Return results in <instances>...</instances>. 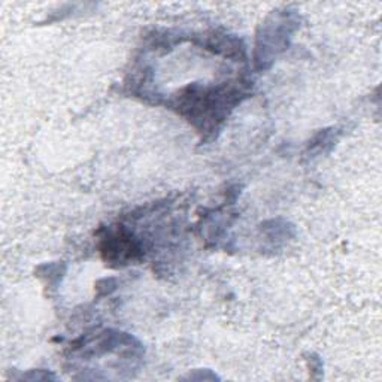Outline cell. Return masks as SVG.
<instances>
[{
	"label": "cell",
	"instance_id": "obj_6",
	"mask_svg": "<svg viewBox=\"0 0 382 382\" xmlns=\"http://www.w3.org/2000/svg\"><path fill=\"white\" fill-rule=\"evenodd\" d=\"M67 270L66 263L55 261V263H44L41 266H37L35 273L37 278H41L46 282V286L55 288L60 281L63 279L64 273Z\"/></svg>",
	"mask_w": 382,
	"mask_h": 382
},
{
	"label": "cell",
	"instance_id": "obj_2",
	"mask_svg": "<svg viewBox=\"0 0 382 382\" xmlns=\"http://www.w3.org/2000/svg\"><path fill=\"white\" fill-rule=\"evenodd\" d=\"M300 17L291 9H278L260 24L256 46H254V67L257 72L268 71L279 54L288 50L290 41L299 28Z\"/></svg>",
	"mask_w": 382,
	"mask_h": 382
},
{
	"label": "cell",
	"instance_id": "obj_5",
	"mask_svg": "<svg viewBox=\"0 0 382 382\" xmlns=\"http://www.w3.org/2000/svg\"><path fill=\"white\" fill-rule=\"evenodd\" d=\"M338 133L335 129H324L320 130L313 138L309 141L306 146V157L313 159V157L327 154L333 150V146L336 145Z\"/></svg>",
	"mask_w": 382,
	"mask_h": 382
},
{
	"label": "cell",
	"instance_id": "obj_7",
	"mask_svg": "<svg viewBox=\"0 0 382 382\" xmlns=\"http://www.w3.org/2000/svg\"><path fill=\"white\" fill-rule=\"evenodd\" d=\"M116 287H119V284H116V279L115 278H103V279H99L96 282V297L97 299H102V297H106V296H111L112 293L116 290Z\"/></svg>",
	"mask_w": 382,
	"mask_h": 382
},
{
	"label": "cell",
	"instance_id": "obj_8",
	"mask_svg": "<svg viewBox=\"0 0 382 382\" xmlns=\"http://www.w3.org/2000/svg\"><path fill=\"white\" fill-rule=\"evenodd\" d=\"M306 357H308L306 363L309 366L311 376L315 379H320L322 376V374H324V365H322L321 357L318 354H315V352H308Z\"/></svg>",
	"mask_w": 382,
	"mask_h": 382
},
{
	"label": "cell",
	"instance_id": "obj_4",
	"mask_svg": "<svg viewBox=\"0 0 382 382\" xmlns=\"http://www.w3.org/2000/svg\"><path fill=\"white\" fill-rule=\"evenodd\" d=\"M260 232L264 234L266 241L272 245L273 250L296 236L295 226L282 218L264 221L260 226Z\"/></svg>",
	"mask_w": 382,
	"mask_h": 382
},
{
	"label": "cell",
	"instance_id": "obj_3",
	"mask_svg": "<svg viewBox=\"0 0 382 382\" xmlns=\"http://www.w3.org/2000/svg\"><path fill=\"white\" fill-rule=\"evenodd\" d=\"M99 250L106 266L112 269L127 268L145 257L144 243L123 224L105 229Z\"/></svg>",
	"mask_w": 382,
	"mask_h": 382
},
{
	"label": "cell",
	"instance_id": "obj_9",
	"mask_svg": "<svg viewBox=\"0 0 382 382\" xmlns=\"http://www.w3.org/2000/svg\"><path fill=\"white\" fill-rule=\"evenodd\" d=\"M18 379H27V381H55L57 376L53 372L48 370H31L27 374H23Z\"/></svg>",
	"mask_w": 382,
	"mask_h": 382
},
{
	"label": "cell",
	"instance_id": "obj_1",
	"mask_svg": "<svg viewBox=\"0 0 382 382\" xmlns=\"http://www.w3.org/2000/svg\"><path fill=\"white\" fill-rule=\"evenodd\" d=\"M250 81H227L221 84H189L181 88L168 103L200 134L214 136L229 119L230 112L250 96Z\"/></svg>",
	"mask_w": 382,
	"mask_h": 382
},
{
	"label": "cell",
	"instance_id": "obj_10",
	"mask_svg": "<svg viewBox=\"0 0 382 382\" xmlns=\"http://www.w3.org/2000/svg\"><path fill=\"white\" fill-rule=\"evenodd\" d=\"M184 379H190V381H220V376L215 375L214 372L209 370V369H199V370H194L193 374L190 372V374L185 376Z\"/></svg>",
	"mask_w": 382,
	"mask_h": 382
}]
</instances>
